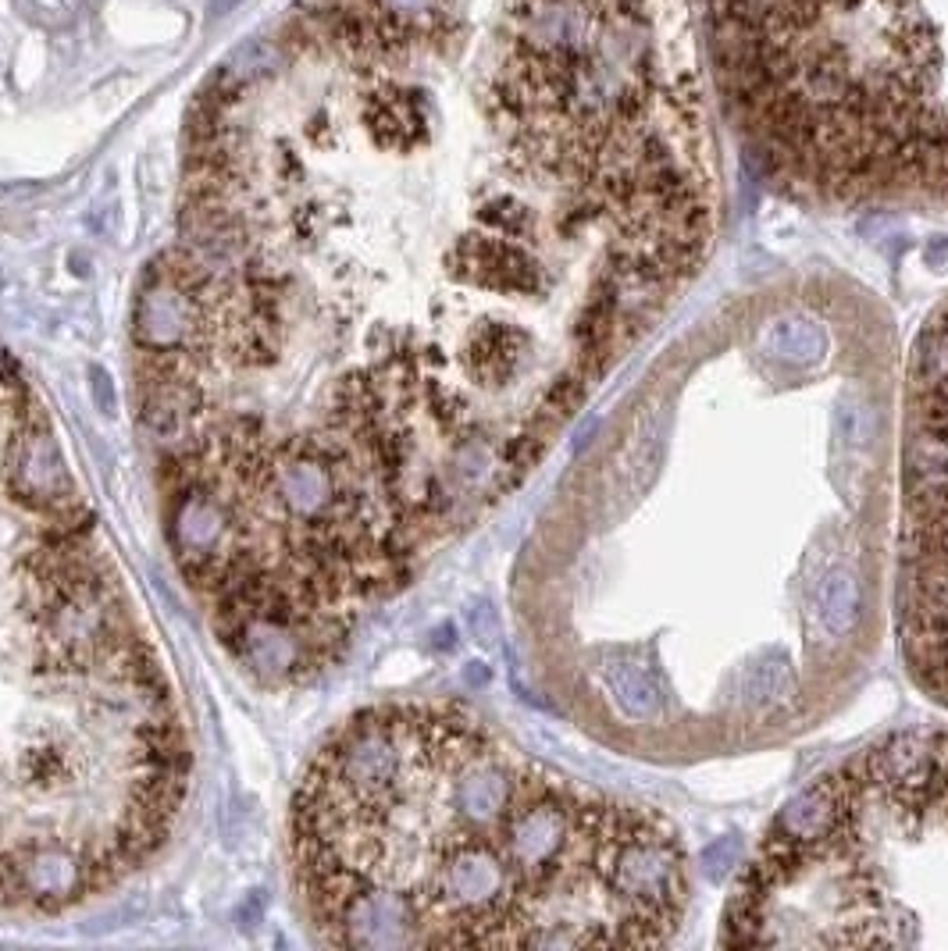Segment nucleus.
Instances as JSON below:
<instances>
[{
    "label": "nucleus",
    "mask_w": 948,
    "mask_h": 951,
    "mask_svg": "<svg viewBox=\"0 0 948 951\" xmlns=\"http://www.w3.org/2000/svg\"><path fill=\"white\" fill-rule=\"evenodd\" d=\"M899 389L884 314L834 282L685 328L517 563V631L556 709L646 759L817 727L891 620Z\"/></svg>",
    "instance_id": "1"
},
{
    "label": "nucleus",
    "mask_w": 948,
    "mask_h": 951,
    "mask_svg": "<svg viewBox=\"0 0 948 951\" xmlns=\"http://www.w3.org/2000/svg\"><path fill=\"white\" fill-rule=\"evenodd\" d=\"M289 866L332 948H660L695 891L656 809L528 756L460 702H382L318 745Z\"/></svg>",
    "instance_id": "2"
},
{
    "label": "nucleus",
    "mask_w": 948,
    "mask_h": 951,
    "mask_svg": "<svg viewBox=\"0 0 948 951\" xmlns=\"http://www.w3.org/2000/svg\"><path fill=\"white\" fill-rule=\"evenodd\" d=\"M189 738L58 428L0 342V912H65L147 866Z\"/></svg>",
    "instance_id": "3"
},
{
    "label": "nucleus",
    "mask_w": 948,
    "mask_h": 951,
    "mask_svg": "<svg viewBox=\"0 0 948 951\" xmlns=\"http://www.w3.org/2000/svg\"><path fill=\"white\" fill-rule=\"evenodd\" d=\"M720 944L948 951V727L888 734L788 798L738 862Z\"/></svg>",
    "instance_id": "4"
},
{
    "label": "nucleus",
    "mask_w": 948,
    "mask_h": 951,
    "mask_svg": "<svg viewBox=\"0 0 948 951\" xmlns=\"http://www.w3.org/2000/svg\"><path fill=\"white\" fill-rule=\"evenodd\" d=\"M364 129L371 143L389 150H407L428 143V111L421 93L403 86H375L364 100Z\"/></svg>",
    "instance_id": "5"
},
{
    "label": "nucleus",
    "mask_w": 948,
    "mask_h": 951,
    "mask_svg": "<svg viewBox=\"0 0 948 951\" xmlns=\"http://www.w3.org/2000/svg\"><path fill=\"white\" fill-rule=\"evenodd\" d=\"M378 8L407 36V43L446 29V0H378Z\"/></svg>",
    "instance_id": "6"
},
{
    "label": "nucleus",
    "mask_w": 948,
    "mask_h": 951,
    "mask_svg": "<svg viewBox=\"0 0 948 951\" xmlns=\"http://www.w3.org/2000/svg\"><path fill=\"white\" fill-rule=\"evenodd\" d=\"M236 4H239V0H214V4H211V18H218L221 11H232Z\"/></svg>",
    "instance_id": "7"
}]
</instances>
